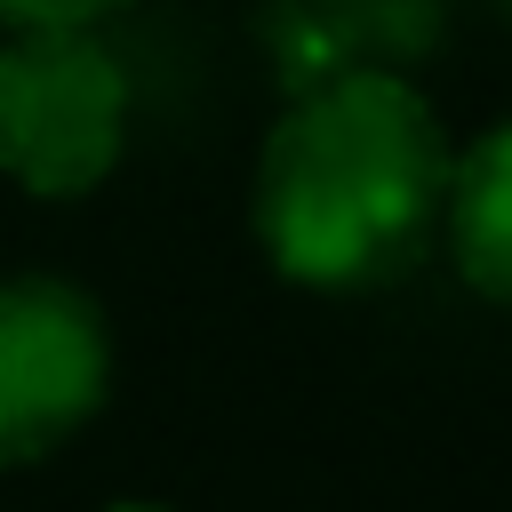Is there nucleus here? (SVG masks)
I'll list each match as a JSON object with an SVG mask.
<instances>
[{
  "label": "nucleus",
  "instance_id": "f257e3e1",
  "mask_svg": "<svg viewBox=\"0 0 512 512\" xmlns=\"http://www.w3.org/2000/svg\"><path fill=\"white\" fill-rule=\"evenodd\" d=\"M448 160H456L448 128L408 72L312 80L280 104L256 152L248 184L256 248L296 288L328 296L392 288L440 240Z\"/></svg>",
  "mask_w": 512,
  "mask_h": 512
},
{
  "label": "nucleus",
  "instance_id": "423d86ee",
  "mask_svg": "<svg viewBox=\"0 0 512 512\" xmlns=\"http://www.w3.org/2000/svg\"><path fill=\"white\" fill-rule=\"evenodd\" d=\"M120 0H0V32L8 24H96L112 16Z\"/></svg>",
  "mask_w": 512,
  "mask_h": 512
},
{
  "label": "nucleus",
  "instance_id": "0eeeda50",
  "mask_svg": "<svg viewBox=\"0 0 512 512\" xmlns=\"http://www.w3.org/2000/svg\"><path fill=\"white\" fill-rule=\"evenodd\" d=\"M104 512H176V504H152V496H120V504H104Z\"/></svg>",
  "mask_w": 512,
  "mask_h": 512
},
{
  "label": "nucleus",
  "instance_id": "f03ea898",
  "mask_svg": "<svg viewBox=\"0 0 512 512\" xmlns=\"http://www.w3.org/2000/svg\"><path fill=\"white\" fill-rule=\"evenodd\" d=\"M128 152V72L96 24H8L0 40V176L32 200L96 192Z\"/></svg>",
  "mask_w": 512,
  "mask_h": 512
},
{
  "label": "nucleus",
  "instance_id": "6e6552de",
  "mask_svg": "<svg viewBox=\"0 0 512 512\" xmlns=\"http://www.w3.org/2000/svg\"><path fill=\"white\" fill-rule=\"evenodd\" d=\"M496 8H504V16H512V0H496Z\"/></svg>",
  "mask_w": 512,
  "mask_h": 512
},
{
  "label": "nucleus",
  "instance_id": "39448f33",
  "mask_svg": "<svg viewBox=\"0 0 512 512\" xmlns=\"http://www.w3.org/2000/svg\"><path fill=\"white\" fill-rule=\"evenodd\" d=\"M440 240L472 296L512 312V120L480 128L448 160V200H440Z\"/></svg>",
  "mask_w": 512,
  "mask_h": 512
},
{
  "label": "nucleus",
  "instance_id": "7ed1b4c3",
  "mask_svg": "<svg viewBox=\"0 0 512 512\" xmlns=\"http://www.w3.org/2000/svg\"><path fill=\"white\" fill-rule=\"evenodd\" d=\"M112 392L104 304L56 272L0 280V472L56 456Z\"/></svg>",
  "mask_w": 512,
  "mask_h": 512
},
{
  "label": "nucleus",
  "instance_id": "20e7f679",
  "mask_svg": "<svg viewBox=\"0 0 512 512\" xmlns=\"http://www.w3.org/2000/svg\"><path fill=\"white\" fill-rule=\"evenodd\" d=\"M440 32H448L440 0H264L256 8V48L288 96L344 72H416L440 48Z\"/></svg>",
  "mask_w": 512,
  "mask_h": 512
}]
</instances>
